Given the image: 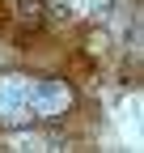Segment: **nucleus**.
Returning a JSON list of instances; mask_svg holds the SVG:
<instances>
[{"mask_svg":"<svg viewBox=\"0 0 144 153\" xmlns=\"http://www.w3.org/2000/svg\"><path fill=\"white\" fill-rule=\"evenodd\" d=\"M72 106V89L51 76H0V128H30L38 119H55Z\"/></svg>","mask_w":144,"mask_h":153,"instance_id":"1","label":"nucleus"},{"mask_svg":"<svg viewBox=\"0 0 144 153\" xmlns=\"http://www.w3.org/2000/svg\"><path fill=\"white\" fill-rule=\"evenodd\" d=\"M4 22H13L21 34L43 26V0H4Z\"/></svg>","mask_w":144,"mask_h":153,"instance_id":"2","label":"nucleus"},{"mask_svg":"<svg viewBox=\"0 0 144 153\" xmlns=\"http://www.w3.org/2000/svg\"><path fill=\"white\" fill-rule=\"evenodd\" d=\"M0 26H4V0H0Z\"/></svg>","mask_w":144,"mask_h":153,"instance_id":"3","label":"nucleus"}]
</instances>
